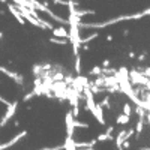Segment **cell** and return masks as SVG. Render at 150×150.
Returning a JSON list of instances; mask_svg holds the SVG:
<instances>
[{"mask_svg": "<svg viewBox=\"0 0 150 150\" xmlns=\"http://www.w3.org/2000/svg\"><path fill=\"white\" fill-rule=\"evenodd\" d=\"M149 15V9H146L144 12H138V14H134V15H125V17H117V18H112V20H107L104 23H78V29H104L107 26H112V24H117L122 21H126V20H138Z\"/></svg>", "mask_w": 150, "mask_h": 150, "instance_id": "1", "label": "cell"}, {"mask_svg": "<svg viewBox=\"0 0 150 150\" xmlns=\"http://www.w3.org/2000/svg\"><path fill=\"white\" fill-rule=\"evenodd\" d=\"M17 108H18V101H14V102H11V104L8 105V110H6V112H5V116L2 117V120H0V128L6 126V123L15 116Z\"/></svg>", "mask_w": 150, "mask_h": 150, "instance_id": "2", "label": "cell"}, {"mask_svg": "<svg viewBox=\"0 0 150 150\" xmlns=\"http://www.w3.org/2000/svg\"><path fill=\"white\" fill-rule=\"evenodd\" d=\"M27 131L24 129V131H21V132H18L14 138L12 140H9V141H6V143H0V150H6V149H9V147H12V146H15L17 143H20L24 137H27Z\"/></svg>", "mask_w": 150, "mask_h": 150, "instance_id": "3", "label": "cell"}, {"mask_svg": "<svg viewBox=\"0 0 150 150\" xmlns=\"http://www.w3.org/2000/svg\"><path fill=\"white\" fill-rule=\"evenodd\" d=\"M0 72H3L6 77H9V78H12L18 86H24V77L21 74H18V72H14V71H11V69H8V68H5V66H0Z\"/></svg>", "mask_w": 150, "mask_h": 150, "instance_id": "4", "label": "cell"}, {"mask_svg": "<svg viewBox=\"0 0 150 150\" xmlns=\"http://www.w3.org/2000/svg\"><path fill=\"white\" fill-rule=\"evenodd\" d=\"M8 11L11 12L12 15H14L15 18H17V21L21 24V26H24V24H26V20L23 18V15L20 14V11L15 8V5H12V3H8Z\"/></svg>", "mask_w": 150, "mask_h": 150, "instance_id": "5", "label": "cell"}, {"mask_svg": "<svg viewBox=\"0 0 150 150\" xmlns=\"http://www.w3.org/2000/svg\"><path fill=\"white\" fill-rule=\"evenodd\" d=\"M51 30H53V36H56V38H68L69 36V33L65 27H53Z\"/></svg>", "mask_w": 150, "mask_h": 150, "instance_id": "6", "label": "cell"}, {"mask_svg": "<svg viewBox=\"0 0 150 150\" xmlns=\"http://www.w3.org/2000/svg\"><path fill=\"white\" fill-rule=\"evenodd\" d=\"M48 42L56 44V45H68L69 39H68V38H56V36H53V38H50V39H48Z\"/></svg>", "mask_w": 150, "mask_h": 150, "instance_id": "7", "label": "cell"}, {"mask_svg": "<svg viewBox=\"0 0 150 150\" xmlns=\"http://www.w3.org/2000/svg\"><path fill=\"white\" fill-rule=\"evenodd\" d=\"M74 12L78 18H81L84 15H95V11H92V9H77V8H74Z\"/></svg>", "mask_w": 150, "mask_h": 150, "instance_id": "8", "label": "cell"}, {"mask_svg": "<svg viewBox=\"0 0 150 150\" xmlns=\"http://www.w3.org/2000/svg\"><path fill=\"white\" fill-rule=\"evenodd\" d=\"M125 135H126V129H122V131L117 134V137L114 138V141H116V147H117V149L122 147V143H123V140H125Z\"/></svg>", "mask_w": 150, "mask_h": 150, "instance_id": "9", "label": "cell"}, {"mask_svg": "<svg viewBox=\"0 0 150 150\" xmlns=\"http://www.w3.org/2000/svg\"><path fill=\"white\" fill-rule=\"evenodd\" d=\"M114 140V137H112V134H110V132H104V134H101L96 138V143H101V141H112Z\"/></svg>", "mask_w": 150, "mask_h": 150, "instance_id": "10", "label": "cell"}, {"mask_svg": "<svg viewBox=\"0 0 150 150\" xmlns=\"http://www.w3.org/2000/svg\"><path fill=\"white\" fill-rule=\"evenodd\" d=\"M129 120H131V116H126V114H123V112H122V114L117 116L116 123H117V125H128Z\"/></svg>", "mask_w": 150, "mask_h": 150, "instance_id": "11", "label": "cell"}, {"mask_svg": "<svg viewBox=\"0 0 150 150\" xmlns=\"http://www.w3.org/2000/svg\"><path fill=\"white\" fill-rule=\"evenodd\" d=\"M72 126L74 128H83V129H87V128H89L90 126V125L89 123H86V122H78V120H75V117L72 119Z\"/></svg>", "mask_w": 150, "mask_h": 150, "instance_id": "12", "label": "cell"}, {"mask_svg": "<svg viewBox=\"0 0 150 150\" xmlns=\"http://www.w3.org/2000/svg\"><path fill=\"white\" fill-rule=\"evenodd\" d=\"M32 72H33V75H35V77H42V74H44L45 71L42 69V66H41V65H33V68H32Z\"/></svg>", "mask_w": 150, "mask_h": 150, "instance_id": "13", "label": "cell"}, {"mask_svg": "<svg viewBox=\"0 0 150 150\" xmlns=\"http://www.w3.org/2000/svg\"><path fill=\"white\" fill-rule=\"evenodd\" d=\"M74 71L77 74H81V57L80 54L75 56V63H74Z\"/></svg>", "mask_w": 150, "mask_h": 150, "instance_id": "14", "label": "cell"}, {"mask_svg": "<svg viewBox=\"0 0 150 150\" xmlns=\"http://www.w3.org/2000/svg\"><path fill=\"white\" fill-rule=\"evenodd\" d=\"M110 102H111V96L107 95V96L102 99V101L99 102V105H101L102 108H108V110H110V108H111V104H110Z\"/></svg>", "mask_w": 150, "mask_h": 150, "instance_id": "15", "label": "cell"}, {"mask_svg": "<svg viewBox=\"0 0 150 150\" xmlns=\"http://www.w3.org/2000/svg\"><path fill=\"white\" fill-rule=\"evenodd\" d=\"M122 112H123V114H126V116H131L132 114V105L129 102H125L123 108H122Z\"/></svg>", "mask_w": 150, "mask_h": 150, "instance_id": "16", "label": "cell"}, {"mask_svg": "<svg viewBox=\"0 0 150 150\" xmlns=\"http://www.w3.org/2000/svg\"><path fill=\"white\" fill-rule=\"evenodd\" d=\"M116 72H117V69L110 68V66H108V68H102V69H101V74H102V75H114Z\"/></svg>", "mask_w": 150, "mask_h": 150, "instance_id": "17", "label": "cell"}, {"mask_svg": "<svg viewBox=\"0 0 150 150\" xmlns=\"http://www.w3.org/2000/svg\"><path fill=\"white\" fill-rule=\"evenodd\" d=\"M101 66H93L92 69H90V72H89V75H90V77H96V75H99V74H101Z\"/></svg>", "mask_w": 150, "mask_h": 150, "instance_id": "18", "label": "cell"}, {"mask_svg": "<svg viewBox=\"0 0 150 150\" xmlns=\"http://www.w3.org/2000/svg\"><path fill=\"white\" fill-rule=\"evenodd\" d=\"M71 112H72L74 117H78L80 116V105H74L72 110H71Z\"/></svg>", "mask_w": 150, "mask_h": 150, "instance_id": "19", "label": "cell"}, {"mask_svg": "<svg viewBox=\"0 0 150 150\" xmlns=\"http://www.w3.org/2000/svg\"><path fill=\"white\" fill-rule=\"evenodd\" d=\"M33 98H35V95H33V92H30V93H27V95H24L23 102H29L30 99H33Z\"/></svg>", "mask_w": 150, "mask_h": 150, "instance_id": "20", "label": "cell"}, {"mask_svg": "<svg viewBox=\"0 0 150 150\" xmlns=\"http://www.w3.org/2000/svg\"><path fill=\"white\" fill-rule=\"evenodd\" d=\"M53 3H54V5H63V6H68L69 0H53Z\"/></svg>", "mask_w": 150, "mask_h": 150, "instance_id": "21", "label": "cell"}, {"mask_svg": "<svg viewBox=\"0 0 150 150\" xmlns=\"http://www.w3.org/2000/svg\"><path fill=\"white\" fill-rule=\"evenodd\" d=\"M122 149H123V150H125V149H131V141H129V140H123Z\"/></svg>", "mask_w": 150, "mask_h": 150, "instance_id": "22", "label": "cell"}, {"mask_svg": "<svg viewBox=\"0 0 150 150\" xmlns=\"http://www.w3.org/2000/svg\"><path fill=\"white\" fill-rule=\"evenodd\" d=\"M135 59H138V62H144V60L147 59V54H146V53H143V54H140V56H137Z\"/></svg>", "mask_w": 150, "mask_h": 150, "instance_id": "23", "label": "cell"}, {"mask_svg": "<svg viewBox=\"0 0 150 150\" xmlns=\"http://www.w3.org/2000/svg\"><path fill=\"white\" fill-rule=\"evenodd\" d=\"M110 65H111V62H110L108 59H105V60L102 62V68H108Z\"/></svg>", "mask_w": 150, "mask_h": 150, "instance_id": "24", "label": "cell"}, {"mask_svg": "<svg viewBox=\"0 0 150 150\" xmlns=\"http://www.w3.org/2000/svg\"><path fill=\"white\" fill-rule=\"evenodd\" d=\"M128 57H129V59H135V57H137V54H135L134 51H129V53H128Z\"/></svg>", "mask_w": 150, "mask_h": 150, "instance_id": "25", "label": "cell"}, {"mask_svg": "<svg viewBox=\"0 0 150 150\" xmlns=\"http://www.w3.org/2000/svg\"><path fill=\"white\" fill-rule=\"evenodd\" d=\"M105 39H107V42H111V41H112V36H111V35H107Z\"/></svg>", "mask_w": 150, "mask_h": 150, "instance_id": "26", "label": "cell"}, {"mask_svg": "<svg viewBox=\"0 0 150 150\" xmlns=\"http://www.w3.org/2000/svg\"><path fill=\"white\" fill-rule=\"evenodd\" d=\"M129 35V29H125L123 30V36H128Z\"/></svg>", "mask_w": 150, "mask_h": 150, "instance_id": "27", "label": "cell"}, {"mask_svg": "<svg viewBox=\"0 0 150 150\" xmlns=\"http://www.w3.org/2000/svg\"><path fill=\"white\" fill-rule=\"evenodd\" d=\"M14 126H15V128L20 126V120H15V122H14Z\"/></svg>", "mask_w": 150, "mask_h": 150, "instance_id": "28", "label": "cell"}, {"mask_svg": "<svg viewBox=\"0 0 150 150\" xmlns=\"http://www.w3.org/2000/svg\"><path fill=\"white\" fill-rule=\"evenodd\" d=\"M2 38H3V32L0 30V41H2Z\"/></svg>", "mask_w": 150, "mask_h": 150, "instance_id": "29", "label": "cell"}, {"mask_svg": "<svg viewBox=\"0 0 150 150\" xmlns=\"http://www.w3.org/2000/svg\"><path fill=\"white\" fill-rule=\"evenodd\" d=\"M138 150H150L149 147H144V149H138Z\"/></svg>", "mask_w": 150, "mask_h": 150, "instance_id": "30", "label": "cell"}, {"mask_svg": "<svg viewBox=\"0 0 150 150\" xmlns=\"http://www.w3.org/2000/svg\"><path fill=\"white\" fill-rule=\"evenodd\" d=\"M0 2H2V3H6V2H8V0H0Z\"/></svg>", "mask_w": 150, "mask_h": 150, "instance_id": "31", "label": "cell"}]
</instances>
